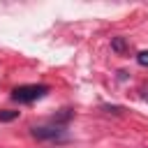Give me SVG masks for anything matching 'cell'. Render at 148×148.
Wrapping results in <instances>:
<instances>
[{
    "label": "cell",
    "instance_id": "6da1fadb",
    "mask_svg": "<svg viewBox=\"0 0 148 148\" xmlns=\"http://www.w3.org/2000/svg\"><path fill=\"white\" fill-rule=\"evenodd\" d=\"M49 92V86L44 83H30V86H18L12 90V99L14 102H21V104H30L39 97H44Z\"/></svg>",
    "mask_w": 148,
    "mask_h": 148
},
{
    "label": "cell",
    "instance_id": "7a4b0ae2",
    "mask_svg": "<svg viewBox=\"0 0 148 148\" xmlns=\"http://www.w3.org/2000/svg\"><path fill=\"white\" fill-rule=\"evenodd\" d=\"M30 134L35 136V139H42V141H51V139H65V127L62 125H46V127H32L30 130Z\"/></svg>",
    "mask_w": 148,
    "mask_h": 148
},
{
    "label": "cell",
    "instance_id": "3957f363",
    "mask_svg": "<svg viewBox=\"0 0 148 148\" xmlns=\"http://www.w3.org/2000/svg\"><path fill=\"white\" fill-rule=\"evenodd\" d=\"M111 49H113L118 56H125V53L130 51V46H127L125 37H113V39H111Z\"/></svg>",
    "mask_w": 148,
    "mask_h": 148
},
{
    "label": "cell",
    "instance_id": "277c9868",
    "mask_svg": "<svg viewBox=\"0 0 148 148\" xmlns=\"http://www.w3.org/2000/svg\"><path fill=\"white\" fill-rule=\"evenodd\" d=\"M69 118H72V111H69V109H62L58 116H53V123H56V125H65Z\"/></svg>",
    "mask_w": 148,
    "mask_h": 148
},
{
    "label": "cell",
    "instance_id": "5b68a950",
    "mask_svg": "<svg viewBox=\"0 0 148 148\" xmlns=\"http://www.w3.org/2000/svg\"><path fill=\"white\" fill-rule=\"evenodd\" d=\"M14 118H18V111H12V109H2L0 111V123H9Z\"/></svg>",
    "mask_w": 148,
    "mask_h": 148
},
{
    "label": "cell",
    "instance_id": "8992f818",
    "mask_svg": "<svg viewBox=\"0 0 148 148\" xmlns=\"http://www.w3.org/2000/svg\"><path fill=\"white\" fill-rule=\"evenodd\" d=\"M102 109L109 111V113H123V106H118V104H113V106L111 104H102Z\"/></svg>",
    "mask_w": 148,
    "mask_h": 148
},
{
    "label": "cell",
    "instance_id": "52a82bcc",
    "mask_svg": "<svg viewBox=\"0 0 148 148\" xmlns=\"http://www.w3.org/2000/svg\"><path fill=\"white\" fill-rule=\"evenodd\" d=\"M136 62H139L141 67H148V51H141V53L136 56Z\"/></svg>",
    "mask_w": 148,
    "mask_h": 148
},
{
    "label": "cell",
    "instance_id": "ba28073f",
    "mask_svg": "<svg viewBox=\"0 0 148 148\" xmlns=\"http://www.w3.org/2000/svg\"><path fill=\"white\" fill-rule=\"evenodd\" d=\"M143 99H146V102H148V92H143Z\"/></svg>",
    "mask_w": 148,
    "mask_h": 148
}]
</instances>
